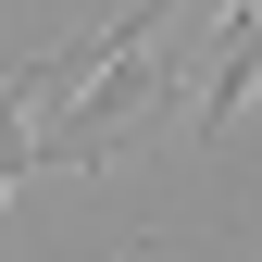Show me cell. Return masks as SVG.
<instances>
[{"label": "cell", "instance_id": "obj_2", "mask_svg": "<svg viewBox=\"0 0 262 262\" xmlns=\"http://www.w3.org/2000/svg\"><path fill=\"white\" fill-rule=\"evenodd\" d=\"M113 262H150V250H113Z\"/></svg>", "mask_w": 262, "mask_h": 262}, {"label": "cell", "instance_id": "obj_1", "mask_svg": "<svg viewBox=\"0 0 262 262\" xmlns=\"http://www.w3.org/2000/svg\"><path fill=\"white\" fill-rule=\"evenodd\" d=\"M262 100V0H225V50H212V88L187 100V138H225Z\"/></svg>", "mask_w": 262, "mask_h": 262}]
</instances>
